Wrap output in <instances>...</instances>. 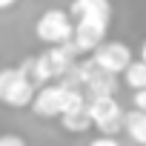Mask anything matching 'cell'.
Returning <instances> with one entry per match:
<instances>
[{"label":"cell","mask_w":146,"mask_h":146,"mask_svg":"<svg viewBox=\"0 0 146 146\" xmlns=\"http://www.w3.org/2000/svg\"><path fill=\"white\" fill-rule=\"evenodd\" d=\"M123 132L129 135V140H135L137 146H146V115L132 109L123 115Z\"/></svg>","instance_id":"cell-9"},{"label":"cell","mask_w":146,"mask_h":146,"mask_svg":"<svg viewBox=\"0 0 146 146\" xmlns=\"http://www.w3.org/2000/svg\"><path fill=\"white\" fill-rule=\"evenodd\" d=\"M66 12L75 23H80V20L112 23V0H72Z\"/></svg>","instance_id":"cell-7"},{"label":"cell","mask_w":146,"mask_h":146,"mask_svg":"<svg viewBox=\"0 0 146 146\" xmlns=\"http://www.w3.org/2000/svg\"><path fill=\"white\" fill-rule=\"evenodd\" d=\"M86 106V95L80 89H72V86H63V83H49L43 89H37L35 100H32V112L37 117H63L66 112H75Z\"/></svg>","instance_id":"cell-1"},{"label":"cell","mask_w":146,"mask_h":146,"mask_svg":"<svg viewBox=\"0 0 146 146\" xmlns=\"http://www.w3.org/2000/svg\"><path fill=\"white\" fill-rule=\"evenodd\" d=\"M132 60H135V57H132V46L123 43V40H106V43L92 54V63H95L100 72L112 75V78L123 75Z\"/></svg>","instance_id":"cell-5"},{"label":"cell","mask_w":146,"mask_h":146,"mask_svg":"<svg viewBox=\"0 0 146 146\" xmlns=\"http://www.w3.org/2000/svg\"><path fill=\"white\" fill-rule=\"evenodd\" d=\"M37 63H40V72H43V80L49 86V80H63L72 66L78 63V54L72 46H52L46 52L37 54Z\"/></svg>","instance_id":"cell-6"},{"label":"cell","mask_w":146,"mask_h":146,"mask_svg":"<svg viewBox=\"0 0 146 146\" xmlns=\"http://www.w3.org/2000/svg\"><path fill=\"white\" fill-rule=\"evenodd\" d=\"M69 3H72V0H69Z\"/></svg>","instance_id":"cell-17"},{"label":"cell","mask_w":146,"mask_h":146,"mask_svg":"<svg viewBox=\"0 0 146 146\" xmlns=\"http://www.w3.org/2000/svg\"><path fill=\"white\" fill-rule=\"evenodd\" d=\"M132 106H135L137 112H143V115H146V89H140V92H135V95H132Z\"/></svg>","instance_id":"cell-13"},{"label":"cell","mask_w":146,"mask_h":146,"mask_svg":"<svg viewBox=\"0 0 146 146\" xmlns=\"http://www.w3.org/2000/svg\"><path fill=\"white\" fill-rule=\"evenodd\" d=\"M86 109H89V117H92V126L100 129L103 137H115L117 132H123V109L115 98H95V100H86Z\"/></svg>","instance_id":"cell-4"},{"label":"cell","mask_w":146,"mask_h":146,"mask_svg":"<svg viewBox=\"0 0 146 146\" xmlns=\"http://www.w3.org/2000/svg\"><path fill=\"white\" fill-rule=\"evenodd\" d=\"M35 35L40 43H46V49L69 46L72 37H75V20L69 17L66 9H46L35 23Z\"/></svg>","instance_id":"cell-2"},{"label":"cell","mask_w":146,"mask_h":146,"mask_svg":"<svg viewBox=\"0 0 146 146\" xmlns=\"http://www.w3.org/2000/svg\"><path fill=\"white\" fill-rule=\"evenodd\" d=\"M60 126H63L66 132H72V135L89 132V129H92V117H89V109H86V106H80V109H75V112H66V115L60 117Z\"/></svg>","instance_id":"cell-10"},{"label":"cell","mask_w":146,"mask_h":146,"mask_svg":"<svg viewBox=\"0 0 146 146\" xmlns=\"http://www.w3.org/2000/svg\"><path fill=\"white\" fill-rule=\"evenodd\" d=\"M0 146H29L20 135H12V132H6V135H0Z\"/></svg>","instance_id":"cell-12"},{"label":"cell","mask_w":146,"mask_h":146,"mask_svg":"<svg viewBox=\"0 0 146 146\" xmlns=\"http://www.w3.org/2000/svg\"><path fill=\"white\" fill-rule=\"evenodd\" d=\"M37 95V86H32L20 72L17 66H6L0 69V103L9 106V109H26L32 106Z\"/></svg>","instance_id":"cell-3"},{"label":"cell","mask_w":146,"mask_h":146,"mask_svg":"<svg viewBox=\"0 0 146 146\" xmlns=\"http://www.w3.org/2000/svg\"><path fill=\"white\" fill-rule=\"evenodd\" d=\"M89 146H120V143H117V137H103V135H98L95 140H89Z\"/></svg>","instance_id":"cell-14"},{"label":"cell","mask_w":146,"mask_h":146,"mask_svg":"<svg viewBox=\"0 0 146 146\" xmlns=\"http://www.w3.org/2000/svg\"><path fill=\"white\" fill-rule=\"evenodd\" d=\"M117 78H112V75H106V72H100L98 66L89 72V78H86V83H83V95H86V100H95V98H115V92H117Z\"/></svg>","instance_id":"cell-8"},{"label":"cell","mask_w":146,"mask_h":146,"mask_svg":"<svg viewBox=\"0 0 146 146\" xmlns=\"http://www.w3.org/2000/svg\"><path fill=\"white\" fill-rule=\"evenodd\" d=\"M123 83L132 89V95L140 92V89H146V63L143 60H132L129 63V69L123 72Z\"/></svg>","instance_id":"cell-11"},{"label":"cell","mask_w":146,"mask_h":146,"mask_svg":"<svg viewBox=\"0 0 146 146\" xmlns=\"http://www.w3.org/2000/svg\"><path fill=\"white\" fill-rule=\"evenodd\" d=\"M140 60L146 63V40H143V46H140Z\"/></svg>","instance_id":"cell-16"},{"label":"cell","mask_w":146,"mask_h":146,"mask_svg":"<svg viewBox=\"0 0 146 146\" xmlns=\"http://www.w3.org/2000/svg\"><path fill=\"white\" fill-rule=\"evenodd\" d=\"M17 3V0H0V12H6V9H12Z\"/></svg>","instance_id":"cell-15"}]
</instances>
